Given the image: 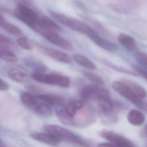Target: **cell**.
<instances>
[{"label": "cell", "mask_w": 147, "mask_h": 147, "mask_svg": "<svg viewBox=\"0 0 147 147\" xmlns=\"http://www.w3.org/2000/svg\"><path fill=\"white\" fill-rule=\"evenodd\" d=\"M121 6L126 10L135 9L141 6L146 0H118Z\"/></svg>", "instance_id": "cell-22"}, {"label": "cell", "mask_w": 147, "mask_h": 147, "mask_svg": "<svg viewBox=\"0 0 147 147\" xmlns=\"http://www.w3.org/2000/svg\"><path fill=\"white\" fill-rule=\"evenodd\" d=\"M128 122L132 125H141L145 120V116L143 113L137 109L130 110L127 115Z\"/></svg>", "instance_id": "cell-15"}, {"label": "cell", "mask_w": 147, "mask_h": 147, "mask_svg": "<svg viewBox=\"0 0 147 147\" xmlns=\"http://www.w3.org/2000/svg\"><path fill=\"white\" fill-rule=\"evenodd\" d=\"M14 14L18 20L32 29L37 25L40 18L37 11L29 6L23 3L18 4L14 11Z\"/></svg>", "instance_id": "cell-6"}, {"label": "cell", "mask_w": 147, "mask_h": 147, "mask_svg": "<svg viewBox=\"0 0 147 147\" xmlns=\"http://www.w3.org/2000/svg\"><path fill=\"white\" fill-rule=\"evenodd\" d=\"M133 67L134 71L138 75H141L144 79H145L147 80V71L146 69H144V68L137 65H133Z\"/></svg>", "instance_id": "cell-29"}, {"label": "cell", "mask_w": 147, "mask_h": 147, "mask_svg": "<svg viewBox=\"0 0 147 147\" xmlns=\"http://www.w3.org/2000/svg\"><path fill=\"white\" fill-rule=\"evenodd\" d=\"M135 56L137 61L147 69V53L138 51L135 53Z\"/></svg>", "instance_id": "cell-27"}, {"label": "cell", "mask_w": 147, "mask_h": 147, "mask_svg": "<svg viewBox=\"0 0 147 147\" xmlns=\"http://www.w3.org/2000/svg\"><path fill=\"white\" fill-rule=\"evenodd\" d=\"M39 34L44 37L47 41L67 51H71L73 49V47L65 38L59 35L57 32L50 30H41Z\"/></svg>", "instance_id": "cell-9"}, {"label": "cell", "mask_w": 147, "mask_h": 147, "mask_svg": "<svg viewBox=\"0 0 147 147\" xmlns=\"http://www.w3.org/2000/svg\"><path fill=\"white\" fill-rule=\"evenodd\" d=\"M49 13L55 20L69 29L86 36L92 41L99 35L91 26L81 21L55 11L50 10Z\"/></svg>", "instance_id": "cell-3"}, {"label": "cell", "mask_w": 147, "mask_h": 147, "mask_svg": "<svg viewBox=\"0 0 147 147\" xmlns=\"http://www.w3.org/2000/svg\"><path fill=\"white\" fill-rule=\"evenodd\" d=\"M0 48H3L7 49L13 51H17V48L14 44L13 41L8 37L3 36V34L0 35Z\"/></svg>", "instance_id": "cell-24"}, {"label": "cell", "mask_w": 147, "mask_h": 147, "mask_svg": "<svg viewBox=\"0 0 147 147\" xmlns=\"http://www.w3.org/2000/svg\"><path fill=\"white\" fill-rule=\"evenodd\" d=\"M0 26L6 32L12 35L20 36L22 34V32L19 28L10 22L5 21L2 15L0 17Z\"/></svg>", "instance_id": "cell-21"}, {"label": "cell", "mask_w": 147, "mask_h": 147, "mask_svg": "<svg viewBox=\"0 0 147 147\" xmlns=\"http://www.w3.org/2000/svg\"><path fill=\"white\" fill-rule=\"evenodd\" d=\"M44 129L46 131L57 137L60 141H66L84 147L89 146V144L82 137L62 126L52 124L45 125Z\"/></svg>", "instance_id": "cell-4"}, {"label": "cell", "mask_w": 147, "mask_h": 147, "mask_svg": "<svg viewBox=\"0 0 147 147\" xmlns=\"http://www.w3.org/2000/svg\"><path fill=\"white\" fill-rule=\"evenodd\" d=\"M37 49L44 55L59 62L70 63L72 61V59L69 55L57 49L41 45H37Z\"/></svg>", "instance_id": "cell-11"}, {"label": "cell", "mask_w": 147, "mask_h": 147, "mask_svg": "<svg viewBox=\"0 0 147 147\" xmlns=\"http://www.w3.org/2000/svg\"><path fill=\"white\" fill-rule=\"evenodd\" d=\"M73 59L77 64L88 69L95 70L96 68L95 64L90 59L83 55L75 53L73 55Z\"/></svg>", "instance_id": "cell-18"}, {"label": "cell", "mask_w": 147, "mask_h": 147, "mask_svg": "<svg viewBox=\"0 0 147 147\" xmlns=\"http://www.w3.org/2000/svg\"><path fill=\"white\" fill-rule=\"evenodd\" d=\"M112 87L117 92L131 103L140 108H145L142 100L136 95L131 88L123 80L114 81L112 84Z\"/></svg>", "instance_id": "cell-8"}, {"label": "cell", "mask_w": 147, "mask_h": 147, "mask_svg": "<svg viewBox=\"0 0 147 147\" xmlns=\"http://www.w3.org/2000/svg\"><path fill=\"white\" fill-rule=\"evenodd\" d=\"M118 41L127 51L134 53L138 52L136 41L131 36L125 33H121L118 36Z\"/></svg>", "instance_id": "cell-13"}, {"label": "cell", "mask_w": 147, "mask_h": 147, "mask_svg": "<svg viewBox=\"0 0 147 147\" xmlns=\"http://www.w3.org/2000/svg\"><path fill=\"white\" fill-rule=\"evenodd\" d=\"M59 119L64 124L75 127H84L92 123L95 117L92 113L84 107L81 100L72 99L56 107Z\"/></svg>", "instance_id": "cell-1"}, {"label": "cell", "mask_w": 147, "mask_h": 147, "mask_svg": "<svg viewBox=\"0 0 147 147\" xmlns=\"http://www.w3.org/2000/svg\"><path fill=\"white\" fill-rule=\"evenodd\" d=\"M24 64L36 73H44L47 69V67L40 61L32 57H26L24 60Z\"/></svg>", "instance_id": "cell-17"}, {"label": "cell", "mask_w": 147, "mask_h": 147, "mask_svg": "<svg viewBox=\"0 0 147 147\" xmlns=\"http://www.w3.org/2000/svg\"><path fill=\"white\" fill-rule=\"evenodd\" d=\"M92 41L98 47L110 52H114L117 49V46L114 43L102 37L100 35Z\"/></svg>", "instance_id": "cell-20"}, {"label": "cell", "mask_w": 147, "mask_h": 147, "mask_svg": "<svg viewBox=\"0 0 147 147\" xmlns=\"http://www.w3.org/2000/svg\"><path fill=\"white\" fill-rule=\"evenodd\" d=\"M30 136L33 139L38 142L51 146H57L60 142V141L57 137L47 131L44 133L38 131L33 132L30 133Z\"/></svg>", "instance_id": "cell-12"}, {"label": "cell", "mask_w": 147, "mask_h": 147, "mask_svg": "<svg viewBox=\"0 0 147 147\" xmlns=\"http://www.w3.org/2000/svg\"><path fill=\"white\" fill-rule=\"evenodd\" d=\"M17 44L22 48L25 50H30L32 49V45L28 38L24 37H21L17 39Z\"/></svg>", "instance_id": "cell-26"}, {"label": "cell", "mask_w": 147, "mask_h": 147, "mask_svg": "<svg viewBox=\"0 0 147 147\" xmlns=\"http://www.w3.org/2000/svg\"><path fill=\"white\" fill-rule=\"evenodd\" d=\"M0 147H7L6 146V145L2 141V140L1 141V145H0Z\"/></svg>", "instance_id": "cell-32"}, {"label": "cell", "mask_w": 147, "mask_h": 147, "mask_svg": "<svg viewBox=\"0 0 147 147\" xmlns=\"http://www.w3.org/2000/svg\"><path fill=\"white\" fill-rule=\"evenodd\" d=\"M98 147H119L111 142H102L98 144Z\"/></svg>", "instance_id": "cell-31"}, {"label": "cell", "mask_w": 147, "mask_h": 147, "mask_svg": "<svg viewBox=\"0 0 147 147\" xmlns=\"http://www.w3.org/2000/svg\"><path fill=\"white\" fill-rule=\"evenodd\" d=\"M83 75L88 80H89L90 82L96 84L101 85V86L104 84L103 80L100 76H99L98 75H96L94 73L88 72V71L83 72Z\"/></svg>", "instance_id": "cell-25"}, {"label": "cell", "mask_w": 147, "mask_h": 147, "mask_svg": "<svg viewBox=\"0 0 147 147\" xmlns=\"http://www.w3.org/2000/svg\"><path fill=\"white\" fill-rule=\"evenodd\" d=\"M37 96L42 101L51 106H58L63 104L64 101L62 97L52 94H41Z\"/></svg>", "instance_id": "cell-16"}, {"label": "cell", "mask_w": 147, "mask_h": 147, "mask_svg": "<svg viewBox=\"0 0 147 147\" xmlns=\"http://www.w3.org/2000/svg\"><path fill=\"white\" fill-rule=\"evenodd\" d=\"M7 75L11 80L17 83H25L29 79L25 72L18 68H11L7 71Z\"/></svg>", "instance_id": "cell-14"}, {"label": "cell", "mask_w": 147, "mask_h": 147, "mask_svg": "<svg viewBox=\"0 0 147 147\" xmlns=\"http://www.w3.org/2000/svg\"><path fill=\"white\" fill-rule=\"evenodd\" d=\"M22 103L29 110L41 115H49L52 113V106L41 100L37 95L24 92L21 95Z\"/></svg>", "instance_id": "cell-5"}, {"label": "cell", "mask_w": 147, "mask_h": 147, "mask_svg": "<svg viewBox=\"0 0 147 147\" xmlns=\"http://www.w3.org/2000/svg\"><path fill=\"white\" fill-rule=\"evenodd\" d=\"M91 22H92L93 25L98 29V30L100 33L103 34V35L109 36V37H111V34L110 33V32L106 29H105L100 23H99L96 21H92V20H91Z\"/></svg>", "instance_id": "cell-28"}, {"label": "cell", "mask_w": 147, "mask_h": 147, "mask_svg": "<svg viewBox=\"0 0 147 147\" xmlns=\"http://www.w3.org/2000/svg\"><path fill=\"white\" fill-rule=\"evenodd\" d=\"M125 83H126L132 90L136 95L141 100L144 99L147 96V91L141 86L137 83L129 80H122Z\"/></svg>", "instance_id": "cell-19"}, {"label": "cell", "mask_w": 147, "mask_h": 147, "mask_svg": "<svg viewBox=\"0 0 147 147\" xmlns=\"http://www.w3.org/2000/svg\"><path fill=\"white\" fill-rule=\"evenodd\" d=\"M82 99L95 106L100 114L108 115L113 110L114 104L109 91L101 85H88L80 92Z\"/></svg>", "instance_id": "cell-2"}, {"label": "cell", "mask_w": 147, "mask_h": 147, "mask_svg": "<svg viewBox=\"0 0 147 147\" xmlns=\"http://www.w3.org/2000/svg\"><path fill=\"white\" fill-rule=\"evenodd\" d=\"M0 57L8 63H14L17 61V57L13 51L0 48Z\"/></svg>", "instance_id": "cell-23"}, {"label": "cell", "mask_w": 147, "mask_h": 147, "mask_svg": "<svg viewBox=\"0 0 147 147\" xmlns=\"http://www.w3.org/2000/svg\"><path fill=\"white\" fill-rule=\"evenodd\" d=\"M145 133H146V134L147 136V124H146V125L145 126Z\"/></svg>", "instance_id": "cell-33"}, {"label": "cell", "mask_w": 147, "mask_h": 147, "mask_svg": "<svg viewBox=\"0 0 147 147\" xmlns=\"http://www.w3.org/2000/svg\"><path fill=\"white\" fill-rule=\"evenodd\" d=\"M9 89V86L7 84L4 82L2 79H0V90L1 91H7Z\"/></svg>", "instance_id": "cell-30"}, {"label": "cell", "mask_w": 147, "mask_h": 147, "mask_svg": "<svg viewBox=\"0 0 147 147\" xmlns=\"http://www.w3.org/2000/svg\"><path fill=\"white\" fill-rule=\"evenodd\" d=\"M100 136L119 147H134V144L131 141L114 131L105 130L100 132Z\"/></svg>", "instance_id": "cell-10"}, {"label": "cell", "mask_w": 147, "mask_h": 147, "mask_svg": "<svg viewBox=\"0 0 147 147\" xmlns=\"http://www.w3.org/2000/svg\"><path fill=\"white\" fill-rule=\"evenodd\" d=\"M31 76L33 79L39 83L56 86L63 88H68L71 84L70 79L67 76L60 74L33 72Z\"/></svg>", "instance_id": "cell-7"}]
</instances>
